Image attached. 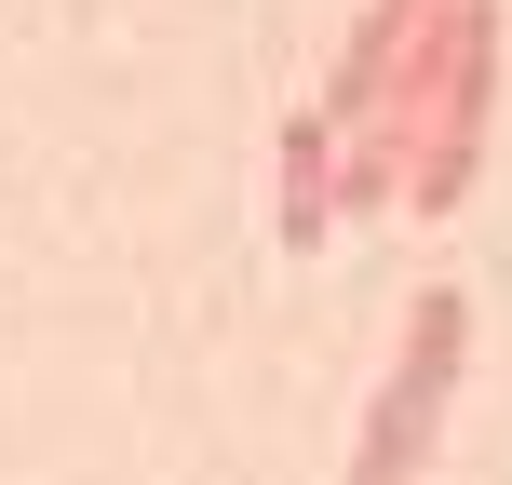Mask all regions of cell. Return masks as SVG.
Masks as SVG:
<instances>
[{
  "label": "cell",
  "mask_w": 512,
  "mask_h": 485,
  "mask_svg": "<svg viewBox=\"0 0 512 485\" xmlns=\"http://www.w3.org/2000/svg\"><path fill=\"white\" fill-rule=\"evenodd\" d=\"M459 378H472V297L459 283H418L405 297V351H391L378 405H364L351 485H432V445H445V418H459Z\"/></svg>",
  "instance_id": "1"
},
{
  "label": "cell",
  "mask_w": 512,
  "mask_h": 485,
  "mask_svg": "<svg viewBox=\"0 0 512 485\" xmlns=\"http://www.w3.org/2000/svg\"><path fill=\"white\" fill-rule=\"evenodd\" d=\"M270 162H283L270 230H283V256H310V243H324V216H337V122H324V108H283Z\"/></svg>",
  "instance_id": "2"
}]
</instances>
